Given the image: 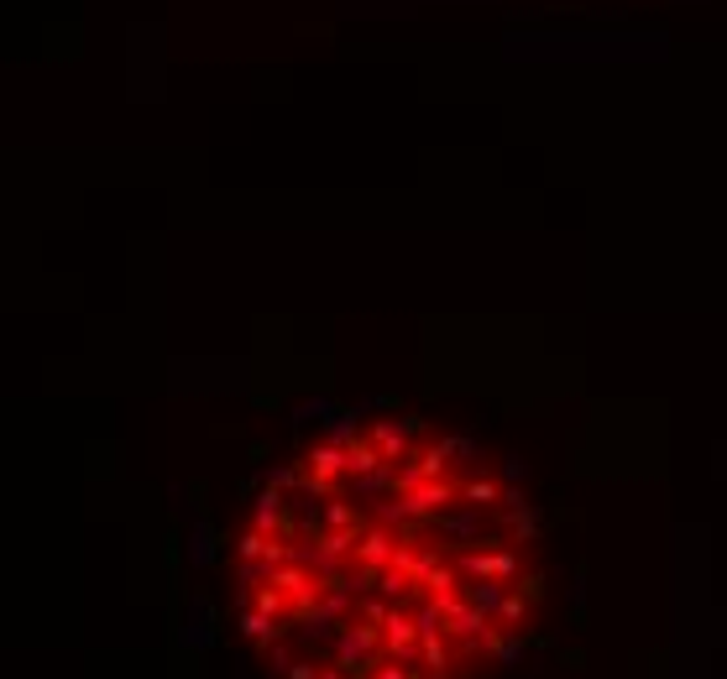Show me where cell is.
Segmentation results:
<instances>
[{
	"mask_svg": "<svg viewBox=\"0 0 727 679\" xmlns=\"http://www.w3.org/2000/svg\"><path fill=\"white\" fill-rule=\"evenodd\" d=\"M544 601L534 518L482 444L356 418L262 486L231 549V612L278 679H482Z\"/></svg>",
	"mask_w": 727,
	"mask_h": 679,
	"instance_id": "cell-1",
	"label": "cell"
}]
</instances>
